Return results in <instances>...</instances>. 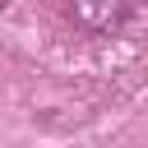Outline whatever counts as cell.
I'll use <instances>...</instances> for the list:
<instances>
[{"label": "cell", "mask_w": 148, "mask_h": 148, "mask_svg": "<svg viewBox=\"0 0 148 148\" xmlns=\"http://www.w3.org/2000/svg\"><path fill=\"white\" fill-rule=\"evenodd\" d=\"M69 14H74V23H83V28H120L134 9H130V5H74Z\"/></svg>", "instance_id": "1"}]
</instances>
